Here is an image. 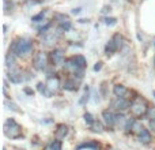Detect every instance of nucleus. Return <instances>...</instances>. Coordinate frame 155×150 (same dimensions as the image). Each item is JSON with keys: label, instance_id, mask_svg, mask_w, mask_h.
<instances>
[{"label": "nucleus", "instance_id": "obj_1", "mask_svg": "<svg viewBox=\"0 0 155 150\" xmlns=\"http://www.w3.org/2000/svg\"><path fill=\"white\" fill-rule=\"evenodd\" d=\"M34 41L27 37H18L11 43L10 52H12L16 57H26L33 53Z\"/></svg>", "mask_w": 155, "mask_h": 150}, {"label": "nucleus", "instance_id": "obj_2", "mask_svg": "<svg viewBox=\"0 0 155 150\" xmlns=\"http://www.w3.org/2000/svg\"><path fill=\"white\" fill-rule=\"evenodd\" d=\"M148 104L144 98L142 97H135L134 101L131 102V113L134 115V118H143V116H147V112H148Z\"/></svg>", "mask_w": 155, "mask_h": 150}, {"label": "nucleus", "instance_id": "obj_3", "mask_svg": "<svg viewBox=\"0 0 155 150\" xmlns=\"http://www.w3.org/2000/svg\"><path fill=\"white\" fill-rule=\"evenodd\" d=\"M3 130H4V135L10 139H18V138L22 137L21 126L14 119H7L4 126H3Z\"/></svg>", "mask_w": 155, "mask_h": 150}, {"label": "nucleus", "instance_id": "obj_4", "mask_svg": "<svg viewBox=\"0 0 155 150\" xmlns=\"http://www.w3.org/2000/svg\"><path fill=\"white\" fill-rule=\"evenodd\" d=\"M49 62H51V56H49L46 52H37V53L33 56L31 64L33 67L37 71H45L49 66Z\"/></svg>", "mask_w": 155, "mask_h": 150}, {"label": "nucleus", "instance_id": "obj_5", "mask_svg": "<svg viewBox=\"0 0 155 150\" xmlns=\"http://www.w3.org/2000/svg\"><path fill=\"white\" fill-rule=\"evenodd\" d=\"M53 21L56 22L57 26H59L64 33L70 32V30L72 29V22H71L70 15H67V14L56 12V14L53 15Z\"/></svg>", "mask_w": 155, "mask_h": 150}, {"label": "nucleus", "instance_id": "obj_6", "mask_svg": "<svg viewBox=\"0 0 155 150\" xmlns=\"http://www.w3.org/2000/svg\"><path fill=\"white\" fill-rule=\"evenodd\" d=\"M110 108L117 111L118 113H123L131 108V102H129V100L123 98V97H114V98L110 101Z\"/></svg>", "mask_w": 155, "mask_h": 150}, {"label": "nucleus", "instance_id": "obj_7", "mask_svg": "<svg viewBox=\"0 0 155 150\" xmlns=\"http://www.w3.org/2000/svg\"><path fill=\"white\" fill-rule=\"evenodd\" d=\"M51 56V63L54 67H59V66H64L65 63V51L63 48H54L53 51L49 53Z\"/></svg>", "mask_w": 155, "mask_h": 150}, {"label": "nucleus", "instance_id": "obj_8", "mask_svg": "<svg viewBox=\"0 0 155 150\" xmlns=\"http://www.w3.org/2000/svg\"><path fill=\"white\" fill-rule=\"evenodd\" d=\"M113 94H114L116 97H123V98L129 100V98H131L129 96L132 94V91L129 90L127 86L121 85V83H117V85L113 86Z\"/></svg>", "mask_w": 155, "mask_h": 150}, {"label": "nucleus", "instance_id": "obj_9", "mask_svg": "<svg viewBox=\"0 0 155 150\" xmlns=\"http://www.w3.org/2000/svg\"><path fill=\"white\" fill-rule=\"evenodd\" d=\"M46 87H48L49 91H52V93H54V91H57L60 89V86H63L61 83H60V79L57 77H54V74L52 75V77H48L46 78V82H45Z\"/></svg>", "mask_w": 155, "mask_h": 150}, {"label": "nucleus", "instance_id": "obj_10", "mask_svg": "<svg viewBox=\"0 0 155 150\" xmlns=\"http://www.w3.org/2000/svg\"><path fill=\"white\" fill-rule=\"evenodd\" d=\"M79 83H80L79 80H76L74 77H71V78H67V79L63 82L61 87L67 91H76L78 89H79Z\"/></svg>", "mask_w": 155, "mask_h": 150}, {"label": "nucleus", "instance_id": "obj_11", "mask_svg": "<svg viewBox=\"0 0 155 150\" xmlns=\"http://www.w3.org/2000/svg\"><path fill=\"white\" fill-rule=\"evenodd\" d=\"M102 119H104V123L106 124L107 127L116 126V115L110 109H105L104 112H102Z\"/></svg>", "mask_w": 155, "mask_h": 150}, {"label": "nucleus", "instance_id": "obj_12", "mask_svg": "<svg viewBox=\"0 0 155 150\" xmlns=\"http://www.w3.org/2000/svg\"><path fill=\"white\" fill-rule=\"evenodd\" d=\"M117 51H120L117 44L113 41V38H110L106 43V45H105V55H106V56H112V55H114Z\"/></svg>", "mask_w": 155, "mask_h": 150}, {"label": "nucleus", "instance_id": "obj_13", "mask_svg": "<svg viewBox=\"0 0 155 150\" xmlns=\"http://www.w3.org/2000/svg\"><path fill=\"white\" fill-rule=\"evenodd\" d=\"M67 134H68V127L65 126V124H59L56 132H54V137H56V139L60 141V139H63V138H65Z\"/></svg>", "mask_w": 155, "mask_h": 150}, {"label": "nucleus", "instance_id": "obj_14", "mask_svg": "<svg viewBox=\"0 0 155 150\" xmlns=\"http://www.w3.org/2000/svg\"><path fill=\"white\" fill-rule=\"evenodd\" d=\"M5 67L7 68H12V67H16V56L12 53V52H8L5 55Z\"/></svg>", "mask_w": 155, "mask_h": 150}, {"label": "nucleus", "instance_id": "obj_15", "mask_svg": "<svg viewBox=\"0 0 155 150\" xmlns=\"http://www.w3.org/2000/svg\"><path fill=\"white\" fill-rule=\"evenodd\" d=\"M80 149H91V150H99V143L97 141H90V142H84L82 145H79L76 148V150Z\"/></svg>", "mask_w": 155, "mask_h": 150}, {"label": "nucleus", "instance_id": "obj_16", "mask_svg": "<svg viewBox=\"0 0 155 150\" xmlns=\"http://www.w3.org/2000/svg\"><path fill=\"white\" fill-rule=\"evenodd\" d=\"M139 141L143 143V145H147V143H150L151 141H153L151 132L148 131V130H143V131L140 132V135H139Z\"/></svg>", "mask_w": 155, "mask_h": 150}, {"label": "nucleus", "instance_id": "obj_17", "mask_svg": "<svg viewBox=\"0 0 155 150\" xmlns=\"http://www.w3.org/2000/svg\"><path fill=\"white\" fill-rule=\"evenodd\" d=\"M46 14H48V8H45V10H42V11H40L37 15H33V16H31V22H33V23H40V22H44V21H45Z\"/></svg>", "mask_w": 155, "mask_h": 150}, {"label": "nucleus", "instance_id": "obj_18", "mask_svg": "<svg viewBox=\"0 0 155 150\" xmlns=\"http://www.w3.org/2000/svg\"><path fill=\"white\" fill-rule=\"evenodd\" d=\"M52 26H53V22H46L44 26H41V27H38V36L40 37H44L45 34H48L49 32H51V29H52Z\"/></svg>", "mask_w": 155, "mask_h": 150}, {"label": "nucleus", "instance_id": "obj_19", "mask_svg": "<svg viewBox=\"0 0 155 150\" xmlns=\"http://www.w3.org/2000/svg\"><path fill=\"white\" fill-rule=\"evenodd\" d=\"M3 10L5 15H10L14 11V2L12 0H3Z\"/></svg>", "mask_w": 155, "mask_h": 150}, {"label": "nucleus", "instance_id": "obj_20", "mask_svg": "<svg viewBox=\"0 0 155 150\" xmlns=\"http://www.w3.org/2000/svg\"><path fill=\"white\" fill-rule=\"evenodd\" d=\"M143 130H144V127H143L142 121L140 120H134V124H132V127H131V131L134 132V134L140 135V132H142Z\"/></svg>", "mask_w": 155, "mask_h": 150}, {"label": "nucleus", "instance_id": "obj_21", "mask_svg": "<svg viewBox=\"0 0 155 150\" xmlns=\"http://www.w3.org/2000/svg\"><path fill=\"white\" fill-rule=\"evenodd\" d=\"M74 59H75L76 64L79 68H86V66H87V60H86V57L83 56V55H74Z\"/></svg>", "mask_w": 155, "mask_h": 150}, {"label": "nucleus", "instance_id": "obj_22", "mask_svg": "<svg viewBox=\"0 0 155 150\" xmlns=\"http://www.w3.org/2000/svg\"><path fill=\"white\" fill-rule=\"evenodd\" d=\"M113 41H114L116 44H117V46H118V49H123V46H124V37L120 34V33H116V34H113Z\"/></svg>", "mask_w": 155, "mask_h": 150}, {"label": "nucleus", "instance_id": "obj_23", "mask_svg": "<svg viewBox=\"0 0 155 150\" xmlns=\"http://www.w3.org/2000/svg\"><path fill=\"white\" fill-rule=\"evenodd\" d=\"M127 120H128V119H125V118H124V115H121V113H118V115H116V126H118V127H123L124 130H125Z\"/></svg>", "mask_w": 155, "mask_h": 150}, {"label": "nucleus", "instance_id": "obj_24", "mask_svg": "<svg viewBox=\"0 0 155 150\" xmlns=\"http://www.w3.org/2000/svg\"><path fill=\"white\" fill-rule=\"evenodd\" d=\"M4 105L5 107H8L11 111H14V112H16V113H21V109H19V107L15 104V102H12V101H10V100H7L5 98L4 100Z\"/></svg>", "mask_w": 155, "mask_h": 150}, {"label": "nucleus", "instance_id": "obj_25", "mask_svg": "<svg viewBox=\"0 0 155 150\" xmlns=\"http://www.w3.org/2000/svg\"><path fill=\"white\" fill-rule=\"evenodd\" d=\"M88 91H90V87H88V86H86V87H84V94H83L82 98L79 100V104L80 105H84L86 102L88 101V97H90V93H88Z\"/></svg>", "mask_w": 155, "mask_h": 150}, {"label": "nucleus", "instance_id": "obj_26", "mask_svg": "<svg viewBox=\"0 0 155 150\" xmlns=\"http://www.w3.org/2000/svg\"><path fill=\"white\" fill-rule=\"evenodd\" d=\"M104 23L107 25V26H114L116 23H117V18H114V16H104Z\"/></svg>", "mask_w": 155, "mask_h": 150}, {"label": "nucleus", "instance_id": "obj_27", "mask_svg": "<svg viewBox=\"0 0 155 150\" xmlns=\"http://www.w3.org/2000/svg\"><path fill=\"white\" fill-rule=\"evenodd\" d=\"M91 130H93L94 132H102V131H104V124H102L101 121L95 120V121H94V124L91 126Z\"/></svg>", "mask_w": 155, "mask_h": 150}, {"label": "nucleus", "instance_id": "obj_28", "mask_svg": "<svg viewBox=\"0 0 155 150\" xmlns=\"http://www.w3.org/2000/svg\"><path fill=\"white\" fill-rule=\"evenodd\" d=\"M83 119H84V121H86V123H87L90 127L93 126L94 121H95V120H94V118H93V115H91L90 112H86L84 115H83Z\"/></svg>", "mask_w": 155, "mask_h": 150}, {"label": "nucleus", "instance_id": "obj_29", "mask_svg": "<svg viewBox=\"0 0 155 150\" xmlns=\"http://www.w3.org/2000/svg\"><path fill=\"white\" fill-rule=\"evenodd\" d=\"M48 150H61V142H60L59 139L53 141V142H52L51 145H49Z\"/></svg>", "mask_w": 155, "mask_h": 150}, {"label": "nucleus", "instance_id": "obj_30", "mask_svg": "<svg viewBox=\"0 0 155 150\" xmlns=\"http://www.w3.org/2000/svg\"><path fill=\"white\" fill-rule=\"evenodd\" d=\"M99 90H101L102 97H107V83H106V82H102V83H101V87H99Z\"/></svg>", "mask_w": 155, "mask_h": 150}, {"label": "nucleus", "instance_id": "obj_31", "mask_svg": "<svg viewBox=\"0 0 155 150\" xmlns=\"http://www.w3.org/2000/svg\"><path fill=\"white\" fill-rule=\"evenodd\" d=\"M147 118L150 119V120H153V119H155V105H153V107H150V108H148Z\"/></svg>", "mask_w": 155, "mask_h": 150}, {"label": "nucleus", "instance_id": "obj_32", "mask_svg": "<svg viewBox=\"0 0 155 150\" xmlns=\"http://www.w3.org/2000/svg\"><path fill=\"white\" fill-rule=\"evenodd\" d=\"M110 11H112V7H110V5H104V7H102V10H101V14H109Z\"/></svg>", "mask_w": 155, "mask_h": 150}, {"label": "nucleus", "instance_id": "obj_33", "mask_svg": "<svg viewBox=\"0 0 155 150\" xmlns=\"http://www.w3.org/2000/svg\"><path fill=\"white\" fill-rule=\"evenodd\" d=\"M102 64H104V63H102V62H98V63H95V66H94V68H93V70L95 71V73H98V71H99V70H101V68H102Z\"/></svg>", "mask_w": 155, "mask_h": 150}, {"label": "nucleus", "instance_id": "obj_34", "mask_svg": "<svg viewBox=\"0 0 155 150\" xmlns=\"http://www.w3.org/2000/svg\"><path fill=\"white\" fill-rule=\"evenodd\" d=\"M23 91H25V94H27V96H33V94H34V90L30 87H25Z\"/></svg>", "mask_w": 155, "mask_h": 150}, {"label": "nucleus", "instance_id": "obj_35", "mask_svg": "<svg viewBox=\"0 0 155 150\" xmlns=\"http://www.w3.org/2000/svg\"><path fill=\"white\" fill-rule=\"evenodd\" d=\"M148 124H150V128H151V130H154V131H155V119H153V120L148 121Z\"/></svg>", "mask_w": 155, "mask_h": 150}, {"label": "nucleus", "instance_id": "obj_36", "mask_svg": "<svg viewBox=\"0 0 155 150\" xmlns=\"http://www.w3.org/2000/svg\"><path fill=\"white\" fill-rule=\"evenodd\" d=\"M80 12H82V8H79V7L72 10V14H75V15H78V14H80Z\"/></svg>", "mask_w": 155, "mask_h": 150}, {"label": "nucleus", "instance_id": "obj_37", "mask_svg": "<svg viewBox=\"0 0 155 150\" xmlns=\"http://www.w3.org/2000/svg\"><path fill=\"white\" fill-rule=\"evenodd\" d=\"M78 22H79V23H88L90 21H88V19H79Z\"/></svg>", "mask_w": 155, "mask_h": 150}, {"label": "nucleus", "instance_id": "obj_38", "mask_svg": "<svg viewBox=\"0 0 155 150\" xmlns=\"http://www.w3.org/2000/svg\"><path fill=\"white\" fill-rule=\"evenodd\" d=\"M42 0H30V3H33V4H37V3H41Z\"/></svg>", "mask_w": 155, "mask_h": 150}, {"label": "nucleus", "instance_id": "obj_39", "mask_svg": "<svg viewBox=\"0 0 155 150\" xmlns=\"http://www.w3.org/2000/svg\"><path fill=\"white\" fill-rule=\"evenodd\" d=\"M153 94H154V97H155V90H154V91H153Z\"/></svg>", "mask_w": 155, "mask_h": 150}, {"label": "nucleus", "instance_id": "obj_40", "mask_svg": "<svg viewBox=\"0 0 155 150\" xmlns=\"http://www.w3.org/2000/svg\"><path fill=\"white\" fill-rule=\"evenodd\" d=\"M153 44H154V48H155V40H154V43H153Z\"/></svg>", "mask_w": 155, "mask_h": 150}, {"label": "nucleus", "instance_id": "obj_41", "mask_svg": "<svg viewBox=\"0 0 155 150\" xmlns=\"http://www.w3.org/2000/svg\"><path fill=\"white\" fill-rule=\"evenodd\" d=\"M110 150H113V149H110Z\"/></svg>", "mask_w": 155, "mask_h": 150}]
</instances>
